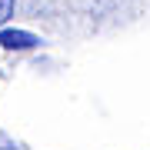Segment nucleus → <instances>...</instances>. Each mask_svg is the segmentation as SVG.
Here are the masks:
<instances>
[{"label": "nucleus", "instance_id": "nucleus-2", "mask_svg": "<svg viewBox=\"0 0 150 150\" xmlns=\"http://www.w3.org/2000/svg\"><path fill=\"white\" fill-rule=\"evenodd\" d=\"M13 10H17V0H0V27L13 17Z\"/></svg>", "mask_w": 150, "mask_h": 150}, {"label": "nucleus", "instance_id": "nucleus-1", "mask_svg": "<svg viewBox=\"0 0 150 150\" xmlns=\"http://www.w3.org/2000/svg\"><path fill=\"white\" fill-rule=\"evenodd\" d=\"M40 37H33L30 30H0V47L4 50H33Z\"/></svg>", "mask_w": 150, "mask_h": 150}]
</instances>
